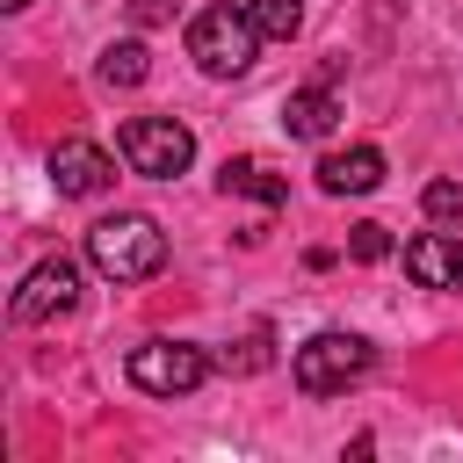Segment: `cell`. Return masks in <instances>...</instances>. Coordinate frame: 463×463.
<instances>
[{
	"label": "cell",
	"mask_w": 463,
	"mask_h": 463,
	"mask_svg": "<svg viewBox=\"0 0 463 463\" xmlns=\"http://www.w3.org/2000/svg\"><path fill=\"white\" fill-rule=\"evenodd\" d=\"M87 260H94V275H109V282H145V275L166 268V232H159L145 210H116V217L87 224Z\"/></svg>",
	"instance_id": "obj_1"
},
{
	"label": "cell",
	"mask_w": 463,
	"mask_h": 463,
	"mask_svg": "<svg viewBox=\"0 0 463 463\" xmlns=\"http://www.w3.org/2000/svg\"><path fill=\"white\" fill-rule=\"evenodd\" d=\"M369 362H376V347H369L362 333H340V326H333V333H311V340L289 354V376H297L304 398H333V391L362 383Z\"/></svg>",
	"instance_id": "obj_2"
},
{
	"label": "cell",
	"mask_w": 463,
	"mask_h": 463,
	"mask_svg": "<svg viewBox=\"0 0 463 463\" xmlns=\"http://www.w3.org/2000/svg\"><path fill=\"white\" fill-rule=\"evenodd\" d=\"M188 58L210 72V80H239L253 58H260V29L246 7H203L188 22Z\"/></svg>",
	"instance_id": "obj_3"
},
{
	"label": "cell",
	"mask_w": 463,
	"mask_h": 463,
	"mask_svg": "<svg viewBox=\"0 0 463 463\" xmlns=\"http://www.w3.org/2000/svg\"><path fill=\"white\" fill-rule=\"evenodd\" d=\"M116 152H123V166L145 174V181H181L188 159H195V137H188V123H174V116H130V123L116 130Z\"/></svg>",
	"instance_id": "obj_4"
},
{
	"label": "cell",
	"mask_w": 463,
	"mask_h": 463,
	"mask_svg": "<svg viewBox=\"0 0 463 463\" xmlns=\"http://www.w3.org/2000/svg\"><path fill=\"white\" fill-rule=\"evenodd\" d=\"M130 383L152 398H188L210 383V354L195 340H145V347H130Z\"/></svg>",
	"instance_id": "obj_5"
},
{
	"label": "cell",
	"mask_w": 463,
	"mask_h": 463,
	"mask_svg": "<svg viewBox=\"0 0 463 463\" xmlns=\"http://www.w3.org/2000/svg\"><path fill=\"white\" fill-rule=\"evenodd\" d=\"M72 304H80V268H72L65 253L36 260V268L22 275V289H14V318H22V326H51V318H65Z\"/></svg>",
	"instance_id": "obj_6"
},
{
	"label": "cell",
	"mask_w": 463,
	"mask_h": 463,
	"mask_svg": "<svg viewBox=\"0 0 463 463\" xmlns=\"http://www.w3.org/2000/svg\"><path fill=\"white\" fill-rule=\"evenodd\" d=\"M51 188L87 203V195L116 188V159H109L94 137H58V145H51Z\"/></svg>",
	"instance_id": "obj_7"
},
{
	"label": "cell",
	"mask_w": 463,
	"mask_h": 463,
	"mask_svg": "<svg viewBox=\"0 0 463 463\" xmlns=\"http://www.w3.org/2000/svg\"><path fill=\"white\" fill-rule=\"evenodd\" d=\"M405 275L420 289H463V239H449V232L405 239Z\"/></svg>",
	"instance_id": "obj_8"
},
{
	"label": "cell",
	"mask_w": 463,
	"mask_h": 463,
	"mask_svg": "<svg viewBox=\"0 0 463 463\" xmlns=\"http://www.w3.org/2000/svg\"><path fill=\"white\" fill-rule=\"evenodd\" d=\"M383 181V152L376 145H347V152H326L318 159V188L326 195H369Z\"/></svg>",
	"instance_id": "obj_9"
},
{
	"label": "cell",
	"mask_w": 463,
	"mask_h": 463,
	"mask_svg": "<svg viewBox=\"0 0 463 463\" xmlns=\"http://www.w3.org/2000/svg\"><path fill=\"white\" fill-rule=\"evenodd\" d=\"M333 123H340V94L318 80V87H297L289 101H282V130L289 137H333Z\"/></svg>",
	"instance_id": "obj_10"
},
{
	"label": "cell",
	"mask_w": 463,
	"mask_h": 463,
	"mask_svg": "<svg viewBox=\"0 0 463 463\" xmlns=\"http://www.w3.org/2000/svg\"><path fill=\"white\" fill-rule=\"evenodd\" d=\"M217 188H224V195H246V203H260V210H275V203L289 195V181H282L268 159H224Z\"/></svg>",
	"instance_id": "obj_11"
},
{
	"label": "cell",
	"mask_w": 463,
	"mask_h": 463,
	"mask_svg": "<svg viewBox=\"0 0 463 463\" xmlns=\"http://www.w3.org/2000/svg\"><path fill=\"white\" fill-rule=\"evenodd\" d=\"M145 72H152V58H145L137 36H123V43L101 51V80H109V87H145Z\"/></svg>",
	"instance_id": "obj_12"
},
{
	"label": "cell",
	"mask_w": 463,
	"mask_h": 463,
	"mask_svg": "<svg viewBox=\"0 0 463 463\" xmlns=\"http://www.w3.org/2000/svg\"><path fill=\"white\" fill-rule=\"evenodd\" d=\"M246 14H253V29L260 36H275V43H289L297 29H304V0H239Z\"/></svg>",
	"instance_id": "obj_13"
},
{
	"label": "cell",
	"mask_w": 463,
	"mask_h": 463,
	"mask_svg": "<svg viewBox=\"0 0 463 463\" xmlns=\"http://www.w3.org/2000/svg\"><path fill=\"white\" fill-rule=\"evenodd\" d=\"M347 253H354V260H391V232L362 217V224H347Z\"/></svg>",
	"instance_id": "obj_14"
},
{
	"label": "cell",
	"mask_w": 463,
	"mask_h": 463,
	"mask_svg": "<svg viewBox=\"0 0 463 463\" xmlns=\"http://www.w3.org/2000/svg\"><path fill=\"white\" fill-rule=\"evenodd\" d=\"M420 210H427L434 224H449V217H463V188H456V181H427V195H420Z\"/></svg>",
	"instance_id": "obj_15"
},
{
	"label": "cell",
	"mask_w": 463,
	"mask_h": 463,
	"mask_svg": "<svg viewBox=\"0 0 463 463\" xmlns=\"http://www.w3.org/2000/svg\"><path fill=\"white\" fill-rule=\"evenodd\" d=\"M174 7H181V0H130V22H137V29H152V22H166Z\"/></svg>",
	"instance_id": "obj_16"
},
{
	"label": "cell",
	"mask_w": 463,
	"mask_h": 463,
	"mask_svg": "<svg viewBox=\"0 0 463 463\" xmlns=\"http://www.w3.org/2000/svg\"><path fill=\"white\" fill-rule=\"evenodd\" d=\"M0 7H7V14H22V7H29V0H0Z\"/></svg>",
	"instance_id": "obj_17"
}]
</instances>
